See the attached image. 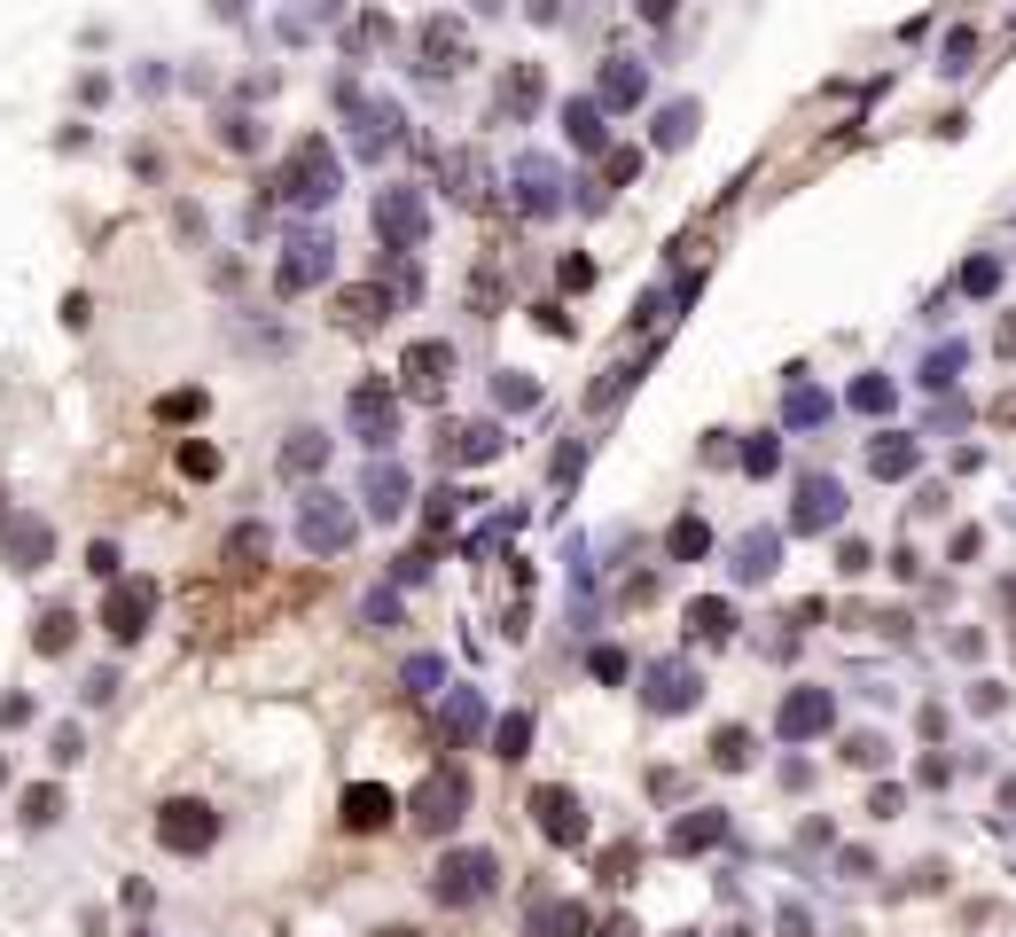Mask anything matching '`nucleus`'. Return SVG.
<instances>
[{"label": "nucleus", "instance_id": "1", "mask_svg": "<svg viewBox=\"0 0 1016 937\" xmlns=\"http://www.w3.org/2000/svg\"><path fill=\"white\" fill-rule=\"evenodd\" d=\"M290 204H328L336 188H345V164H336V149L321 141V133H305L298 149H290V164H282V181H274Z\"/></svg>", "mask_w": 1016, "mask_h": 937}, {"label": "nucleus", "instance_id": "2", "mask_svg": "<svg viewBox=\"0 0 1016 937\" xmlns=\"http://www.w3.org/2000/svg\"><path fill=\"white\" fill-rule=\"evenodd\" d=\"M353 532H360V516L336 492H305V508H298V540L313 547V555H345L353 547Z\"/></svg>", "mask_w": 1016, "mask_h": 937}, {"label": "nucleus", "instance_id": "3", "mask_svg": "<svg viewBox=\"0 0 1016 937\" xmlns=\"http://www.w3.org/2000/svg\"><path fill=\"white\" fill-rule=\"evenodd\" d=\"M422 235H431V204H422V188H383L376 196V242L383 250H422Z\"/></svg>", "mask_w": 1016, "mask_h": 937}, {"label": "nucleus", "instance_id": "4", "mask_svg": "<svg viewBox=\"0 0 1016 937\" xmlns=\"http://www.w3.org/2000/svg\"><path fill=\"white\" fill-rule=\"evenodd\" d=\"M493 883H500V860H493V851H446L439 875H431V891H439L446 906H477Z\"/></svg>", "mask_w": 1016, "mask_h": 937}, {"label": "nucleus", "instance_id": "5", "mask_svg": "<svg viewBox=\"0 0 1016 937\" xmlns=\"http://www.w3.org/2000/svg\"><path fill=\"white\" fill-rule=\"evenodd\" d=\"M328 266H336V242L328 235H290L282 242V266H274V290L282 297H305L313 282H328Z\"/></svg>", "mask_w": 1016, "mask_h": 937}, {"label": "nucleus", "instance_id": "6", "mask_svg": "<svg viewBox=\"0 0 1016 937\" xmlns=\"http://www.w3.org/2000/svg\"><path fill=\"white\" fill-rule=\"evenodd\" d=\"M446 383H454V345H446V336L407 345V360H399V391L407 399H446Z\"/></svg>", "mask_w": 1016, "mask_h": 937}, {"label": "nucleus", "instance_id": "7", "mask_svg": "<svg viewBox=\"0 0 1016 937\" xmlns=\"http://www.w3.org/2000/svg\"><path fill=\"white\" fill-rule=\"evenodd\" d=\"M696 696H704V679H696V664H689V656H657V664L641 672V704H649V711H664V719H672V711H689Z\"/></svg>", "mask_w": 1016, "mask_h": 937}, {"label": "nucleus", "instance_id": "8", "mask_svg": "<svg viewBox=\"0 0 1016 937\" xmlns=\"http://www.w3.org/2000/svg\"><path fill=\"white\" fill-rule=\"evenodd\" d=\"M829 727H836V696L829 688H790L782 711H775V734L782 742H821Z\"/></svg>", "mask_w": 1016, "mask_h": 937}, {"label": "nucleus", "instance_id": "9", "mask_svg": "<svg viewBox=\"0 0 1016 937\" xmlns=\"http://www.w3.org/2000/svg\"><path fill=\"white\" fill-rule=\"evenodd\" d=\"M149 618H156V586L149 578H110V602H102V625H110V641H141L149 633Z\"/></svg>", "mask_w": 1016, "mask_h": 937}, {"label": "nucleus", "instance_id": "10", "mask_svg": "<svg viewBox=\"0 0 1016 937\" xmlns=\"http://www.w3.org/2000/svg\"><path fill=\"white\" fill-rule=\"evenodd\" d=\"M212 836H219V813L196 805V797H173V805L156 813V843H164V851H204Z\"/></svg>", "mask_w": 1016, "mask_h": 937}, {"label": "nucleus", "instance_id": "11", "mask_svg": "<svg viewBox=\"0 0 1016 937\" xmlns=\"http://www.w3.org/2000/svg\"><path fill=\"white\" fill-rule=\"evenodd\" d=\"M345 414H353V431H360V438L383 454V446H391V431H399V391L368 375V383L353 391V406H345Z\"/></svg>", "mask_w": 1016, "mask_h": 937}, {"label": "nucleus", "instance_id": "12", "mask_svg": "<svg viewBox=\"0 0 1016 937\" xmlns=\"http://www.w3.org/2000/svg\"><path fill=\"white\" fill-rule=\"evenodd\" d=\"M462 805H469V782H462V774H431V782L414 789V805H407V813H414V828L446 836V828L462 820Z\"/></svg>", "mask_w": 1016, "mask_h": 937}, {"label": "nucleus", "instance_id": "13", "mask_svg": "<svg viewBox=\"0 0 1016 937\" xmlns=\"http://www.w3.org/2000/svg\"><path fill=\"white\" fill-rule=\"evenodd\" d=\"M844 524V484L836 477H806L798 508H790V532H836Z\"/></svg>", "mask_w": 1016, "mask_h": 937}, {"label": "nucleus", "instance_id": "14", "mask_svg": "<svg viewBox=\"0 0 1016 937\" xmlns=\"http://www.w3.org/2000/svg\"><path fill=\"white\" fill-rule=\"evenodd\" d=\"M508 181H517V204H525L532 219H548V211L563 204V173H555L548 156H517V164H508Z\"/></svg>", "mask_w": 1016, "mask_h": 937}, {"label": "nucleus", "instance_id": "15", "mask_svg": "<svg viewBox=\"0 0 1016 937\" xmlns=\"http://www.w3.org/2000/svg\"><path fill=\"white\" fill-rule=\"evenodd\" d=\"M414 47H422V70H446V78L469 63V32H462L454 17H431V24L414 32Z\"/></svg>", "mask_w": 1016, "mask_h": 937}, {"label": "nucleus", "instance_id": "16", "mask_svg": "<svg viewBox=\"0 0 1016 937\" xmlns=\"http://www.w3.org/2000/svg\"><path fill=\"white\" fill-rule=\"evenodd\" d=\"M500 454V431L493 422H462V431H439V461L446 469H485Z\"/></svg>", "mask_w": 1016, "mask_h": 937}, {"label": "nucleus", "instance_id": "17", "mask_svg": "<svg viewBox=\"0 0 1016 937\" xmlns=\"http://www.w3.org/2000/svg\"><path fill=\"white\" fill-rule=\"evenodd\" d=\"M399 820V797L383 789V782H353L345 789V828L353 836H376V828H391Z\"/></svg>", "mask_w": 1016, "mask_h": 937}, {"label": "nucleus", "instance_id": "18", "mask_svg": "<svg viewBox=\"0 0 1016 937\" xmlns=\"http://www.w3.org/2000/svg\"><path fill=\"white\" fill-rule=\"evenodd\" d=\"M532 813H540V836L548 843H586V813L571 789H532Z\"/></svg>", "mask_w": 1016, "mask_h": 937}, {"label": "nucleus", "instance_id": "19", "mask_svg": "<svg viewBox=\"0 0 1016 937\" xmlns=\"http://www.w3.org/2000/svg\"><path fill=\"white\" fill-rule=\"evenodd\" d=\"M439 734L462 750V742H477L485 734V696L477 688H446V704H439Z\"/></svg>", "mask_w": 1016, "mask_h": 937}, {"label": "nucleus", "instance_id": "20", "mask_svg": "<svg viewBox=\"0 0 1016 937\" xmlns=\"http://www.w3.org/2000/svg\"><path fill=\"white\" fill-rule=\"evenodd\" d=\"M641 95H649V70H641V63H626V55H610V63H603L595 102H603V110H634Z\"/></svg>", "mask_w": 1016, "mask_h": 937}, {"label": "nucleus", "instance_id": "21", "mask_svg": "<svg viewBox=\"0 0 1016 937\" xmlns=\"http://www.w3.org/2000/svg\"><path fill=\"white\" fill-rule=\"evenodd\" d=\"M782 570V532H743L735 540V578L758 586V578H775Z\"/></svg>", "mask_w": 1016, "mask_h": 937}, {"label": "nucleus", "instance_id": "22", "mask_svg": "<svg viewBox=\"0 0 1016 937\" xmlns=\"http://www.w3.org/2000/svg\"><path fill=\"white\" fill-rule=\"evenodd\" d=\"M360 500H368V516H383V524L407 516V469H399V461H376L368 484H360Z\"/></svg>", "mask_w": 1016, "mask_h": 937}, {"label": "nucleus", "instance_id": "23", "mask_svg": "<svg viewBox=\"0 0 1016 937\" xmlns=\"http://www.w3.org/2000/svg\"><path fill=\"white\" fill-rule=\"evenodd\" d=\"M0 547H9V563H17V570H40L55 540H47V524H40V516H9V524H0Z\"/></svg>", "mask_w": 1016, "mask_h": 937}, {"label": "nucleus", "instance_id": "24", "mask_svg": "<svg viewBox=\"0 0 1016 937\" xmlns=\"http://www.w3.org/2000/svg\"><path fill=\"white\" fill-rule=\"evenodd\" d=\"M540 63H508V78H500V118H532L540 110Z\"/></svg>", "mask_w": 1016, "mask_h": 937}, {"label": "nucleus", "instance_id": "25", "mask_svg": "<svg viewBox=\"0 0 1016 937\" xmlns=\"http://www.w3.org/2000/svg\"><path fill=\"white\" fill-rule=\"evenodd\" d=\"M321 469H328V438H321V431H290V438H282V477L305 484V477H321Z\"/></svg>", "mask_w": 1016, "mask_h": 937}, {"label": "nucleus", "instance_id": "26", "mask_svg": "<svg viewBox=\"0 0 1016 937\" xmlns=\"http://www.w3.org/2000/svg\"><path fill=\"white\" fill-rule=\"evenodd\" d=\"M915 461H922V446H915L907 431H884V438L868 446V469H876V477H915Z\"/></svg>", "mask_w": 1016, "mask_h": 937}, {"label": "nucleus", "instance_id": "27", "mask_svg": "<svg viewBox=\"0 0 1016 937\" xmlns=\"http://www.w3.org/2000/svg\"><path fill=\"white\" fill-rule=\"evenodd\" d=\"M664 555H672V563H704V555H712V524H704V516H672Z\"/></svg>", "mask_w": 1016, "mask_h": 937}, {"label": "nucleus", "instance_id": "28", "mask_svg": "<svg viewBox=\"0 0 1016 937\" xmlns=\"http://www.w3.org/2000/svg\"><path fill=\"white\" fill-rule=\"evenodd\" d=\"M735 633V610L720 602V593H704V602H689V641H727Z\"/></svg>", "mask_w": 1016, "mask_h": 937}, {"label": "nucleus", "instance_id": "29", "mask_svg": "<svg viewBox=\"0 0 1016 937\" xmlns=\"http://www.w3.org/2000/svg\"><path fill=\"white\" fill-rule=\"evenodd\" d=\"M720 836H727V813H720V805H696L681 828H672V843H681V851H704V843H720Z\"/></svg>", "mask_w": 1016, "mask_h": 937}, {"label": "nucleus", "instance_id": "30", "mask_svg": "<svg viewBox=\"0 0 1016 937\" xmlns=\"http://www.w3.org/2000/svg\"><path fill=\"white\" fill-rule=\"evenodd\" d=\"M532 937H586V914L563 906V898H540L532 906Z\"/></svg>", "mask_w": 1016, "mask_h": 937}, {"label": "nucleus", "instance_id": "31", "mask_svg": "<svg viewBox=\"0 0 1016 937\" xmlns=\"http://www.w3.org/2000/svg\"><path fill=\"white\" fill-rule=\"evenodd\" d=\"M563 126H571V149L603 156V102H571V110H563Z\"/></svg>", "mask_w": 1016, "mask_h": 937}, {"label": "nucleus", "instance_id": "32", "mask_svg": "<svg viewBox=\"0 0 1016 937\" xmlns=\"http://www.w3.org/2000/svg\"><path fill=\"white\" fill-rule=\"evenodd\" d=\"M446 181H454V196H462V204H485V164H477L469 149H454V156H446Z\"/></svg>", "mask_w": 1016, "mask_h": 937}, {"label": "nucleus", "instance_id": "33", "mask_svg": "<svg viewBox=\"0 0 1016 937\" xmlns=\"http://www.w3.org/2000/svg\"><path fill=\"white\" fill-rule=\"evenodd\" d=\"M782 414L798 422V431H813V422H829V391H813V383H790V399H782Z\"/></svg>", "mask_w": 1016, "mask_h": 937}, {"label": "nucleus", "instance_id": "34", "mask_svg": "<svg viewBox=\"0 0 1016 937\" xmlns=\"http://www.w3.org/2000/svg\"><path fill=\"white\" fill-rule=\"evenodd\" d=\"M227 563H235V570H259V563H267V532H259V524H235V532H227Z\"/></svg>", "mask_w": 1016, "mask_h": 937}, {"label": "nucleus", "instance_id": "35", "mask_svg": "<svg viewBox=\"0 0 1016 937\" xmlns=\"http://www.w3.org/2000/svg\"><path fill=\"white\" fill-rule=\"evenodd\" d=\"M493 750H500V758H525V750H532V711L493 719Z\"/></svg>", "mask_w": 1016, "mask_h": 937}, {"label": "nucleus", "instance_id": "36", "mask_svg": "<svg viewBox=\"0 0 1016 937\" xmlns=\"http://www.w3.org/2000/svg\"><path fill=\"white\" fill-rule=\"evenodd\" d=\"M399 688H414V696H439V688H446V656H407Z\"/></svg>", "mask_w": 1016, "mask_h": 937}, {"label": "nucleus", "instance_id": "37", "mask_svg": "<svg viewBox=\"0 0 1016 937\" xmlns=\"http://www.w3.org/2000/svg\"><path fill=\"white\" fill-rule=\"evenodd\" d=\"M696 133V102H664V118H657V149H681Z\"/></svg>", "mask_w": 1016, "mask_h": 937}, {"label": "nucleus", "instance_id": "38", "mask_svg": "<svg viewBox=\"0 0 1016 937\" xmlns=\"http://www.w3.org/2000/svg\"><path fill=\"white\" fill-rule=\"evenodd\" d=\"M493 406H500V414H525V406H540V383H532V375H500V383H493Z\"/></svg>", "mask_w": 1016, "mask_h": 937}, {"label": "nucleus", "instance_id": "39", "mask_svg": "<svg viewBox=\"0 0 1016 937\" xmlns=\"http://www.w3.org/2000/svg\"><path fill=\"white\" fill-rule=\"evenodd\" d=\"M712 765L743 774V765H750V734H743V727H720V734H712Z\"/></svg>", "mask_w": 1016, "mask_h": 937}, {"label": "nucleus", "instance_id": "40", "mask_svg": "<svg viewBox=\"0 0 1016 937\" xmlns=\"http://www.w3.org/2000/svg\"><path fill=\"white\" fill-rule=\"evenodd\" d=\"M383 313H391L383 282H376V290H345V320H353V328H368V320H383Z\"/></svg>", "mask_w": 1016, "mask_h": 937}, {"label": "nucleus", "instance_id": "41", "mask_svg": "<svg viewBox=\"0 0 1016 937\" xmlns=\"http://www.w3.org/2000/svg\"><path fill=\"white\" fill-rule=\"evenodd\" d=\"M71 641H78V618H71V610H47V618H40V656H63Z\"/></svg>", "mask_w": 1016, "mask_h": 937}, {"label": "nucleus", "instance_id": "42", "mask_svg": "<svg viewBox=\"0 0 1016 937\" xmlns=\"http://www.w3.org/2000/svg\"><path fill=\"white\" fill-rule=\"evenodd\" d=\"M962 360H970L962 345H947V352H930V368H922V383H930V391H947V383L962 375Z\"/></svg>", "mask_w": 1016, "mask_h": 937}, {"label": "nucleus", "instance_id": "43", "mask_svg": "<svg viewBox=\"0 0 1016 937\" xmlns=\"http://www.w3.org/2000/svg\"><path fill=\"white\" fill-rule=\"evenodd\" d=\"M743 469H750V477H775V469H782V438H750V446H743Z\"/></svg>", "mask_w": 1016, "mask_h": 937}, {"label": "nucleus", "instance_id": "44", "mask_svg": "<svg viewBox=\"0 0 1016 937\" xmlns=\"http://www.w3.org/2000/svg\"><path fill=\"white\" fill-rule=\"evenodd\" d=\"M962 290H970V297H993V290H1001V259H970V266H962Z\"/></svg>", "mask_w": 1016, "mask_h": 937}, {"label": "nucleus", "instance_id": "45", "mask_svg": "<svg viewBox=\"0 0 1016 937\" xmlns=\"http://www.w3.org/2000/svg\"><path fill=\"white\" fill-rule=\"evenodd\" d=\"M853 406H861V414H891V383H884V375H861V383H853Z\"/></svg>", "mask_w": 1016, "mask_h": 937}, {"label": "nucleus", "instance_id": "46", "mask_svg": "<svg viewBox=\"0 0 1016 937\" xmlns=\"http://www.w3.org/2000/svg\"><path fill=\"white\" fill-rule=\"evenodd\" d=\"M634 173H641V149H603V181L610 188H626Z\"/></svg>", "mask_w": 1016, "mask_h": 937}, {"label": "nucleus", "instance_id": "47", "mask_svg": "<svg viewBox=\"0 0 1016 937\" xmlns=\"http://www.w3.org/2000/svg\"><path fill=\"white\" fill-rule=\"evenodd\" d=\"M156 414H164V422H196V414H204V391H164Z\"/></svg>", "mask_w": 1016, "mask_h": 937}, {"label": "nucleus", "instance_id": "48", "mask_svg": "<svg viewBox=\"0 0 1016 937\" xmlns=\"http://www.w3.org/2000/svg\"><path fill=\"white\" fill-rule=\"evenodd\" d=\"M181 469H188V477H219V446L188 438V446H181Z\"/></svg>", "mask_w": 1016, "mask_h": 937}, {"label": "nucleus", "instance_id": "49", "mask_svg": "<svg viewBox=\"0 0 1016 937\" xmlns=\"http://www.w3.org/2000/svg\"><path fill=\"white\" fill-rule=\"evenodd\" d=\"M899 805H907L899 782H876V789H868V813H876V820H899Z\"/></svg>", "mask_w": 1016, "mask_h": 937}, {"label": "nucleus", "instance_id": "50", "mask_svg": "<svg viewBox=\"0 0 1016 937\" xmlns=\"http://www.w3.org/2000/svg\"><path fill=\"white\" fill-rule=\"evenodd\" d=\"M626 868H641V851L634 843H610L603 851V883H626Z\"/></svg>", "mask_w": 1016, "mask_h": 937}, {"label": "nucleus", "instance_id": "51", "mask_svg": "<svg viewBox=\"0 0 1016 937\" xmlns=\"http://www.w3.org/2000/svg\"><path fill=\"white\" fill-rule=\"evenodd\" d=\"M970 55H977V40H970V32H947V47H939V63H947V70H970Z\"/></svg>", "mask_w": 1016, "mask_h": 937}, {"label": "nucleus", "instance_id": "52", "mask_svg": "<svg viewBox=\"0 0 1016 937\" xmlns=\"http://www.w3.org/2000/svg\"><path fill=\"white\" fill-rule=\"evenodd\" d=\"M55 813H63V797H55V789H32V797H24V820H32V828H47Z\"/></svg>", "mask_w": 1016, "mask_h": 937}, {"label": "nucleus", "instance_id": "53", "mask_svg": "<svg viewBox=\"0 0 1016 937\" xmlns=\"http://www.w3.org/2000/svg\"><path fill=\"white\" fill-rule=\"evenodd\" d=\"M383 40H391V17H360L353 24V47H383Z\"/></svg>", "mask_w": 1016, "mask_h": 937}, {"label": "nucleus", "instance_id": "54", "mask_svg": "<svg viewBox=\"0 0 1016 937\" xmlns=\"http://www.w3.org/2000/svg\"><path fill=\"white\" fill-rule=\"evenodd\" d=\"M922 782H930V789H947V782H954V758H947V750H930V758H922Z\"/></svg>", "mask_w": 1016, "mask_h": 937}, {"label": "nucleus", "instance_id": "55", "mask_svg": "<svg viewBox=\"0 0 1016 937\" xmlns=\"http://www.w3.org/2000/svg\"><path fill=\"white\" fill-rule=\"evenodd\" d=\"M844 758H853V765H876V758H884V734H853V742H844Z\"/></svg>", "mask_w": 1016, "mask_h": 937}, {"label": "nucleus", "instance_id": "56", "mask_svg": "<svg viewBox=\"0 0 1016 937\" xmlns=\"http://www.w3.org/2000/svg\"><path fill=\"white\" fill-rule=\"evenodd\" d=\"M87 570H95V578H118V547L95 540V547H87Z\"/></svg>", "mask_w": 1016, "mask_h": 937}, {"label": "nucleus", "instance_id": "57", "mask_svg": "<svg viewBox=\"0 0 1016 937\" xmlns=\"http://www.w3.org/2000/svg\"><path fill=\"white\" fill-rule=\"evenodd\" d=\"M868 563H876V555H868V547H861V540H844V555H836V570H844V578H861V570H868Z\"/></svg>", "mask_w": 1016, "mask_h": 937}, {"label": "nucleus", "instance_id": "58", "mask_svg": "<svg viewBox=\"0 0 1016 937\" xmlns=\"http://www.w3.org/2000/svg\"><path fill=\"white\" fill-rule=\"evenodd\" d=\"M368 625H399V593H368Z\"/></svg>", "mask_w": 1016, "mask_h": 937}, {"label": "nucleus", "instance_id": "59", "mask_svg": "<svg viewBox=\"0 0 1016 937\" xmlns=\"http://www.w3.org/2000/svg\"><path fill=\"white\" fill-rule=\"evenodd\" d=\"M454 500H462V492H446V484L431 492V532H446V524H454Z\"/></svg>", "mask_w": 1016, "mask_h": 937}, {"label": "nucleus", "instance_id": "60", "mask_svg": "<svg viewBox=\"0 0 1016 937\" xmlns=\"http://www.w3.org/2000/svg\"><path fill=\"white\" fill-rule=\"evenodd\" d=\"M555 282H563V290H586V282H595V266H586V259H563Z\"/></svg>", "mask_w": 1016, "mask_h": 937}, {"label": "nucleus", "instance_id": "61", "mask_svg": "<svg viewBox=\"0 0 1016 937\" xmlns=\"http://www.w3.org/2000/svg\"><path fill=\"white\" fill-rule=\"evenodd\" d=\"M586 664H595V679H626V656H618V649H595Z\"/></svg>", "mask_w": 1016, "mask_h": 937}, {"label": "nucleus", "instance_id": "62", "mask_svg": "<svg viewBox=\"0 0 1016 937\" xmlns=\"http://www.w3.org/2000/svg\"><path fill=\"white\" fill-rule=\"evenodd\" d=\"M78 750H87V742H78V727H55V750H47V758H55V765H71Z\"/></svg>", "mask_w": 1016, "mask_h": 937}, {"label": "nucleus", "instance_id": "63", "mask_svg": "<svg viewBox=\"0 0 1016 937\" xmlns=\"http://www.w3.org/2000/svg\"><path fill=\"white\" fill-rule=\"evenodd\" d=\"M634 9H641L649 24H664V17H672V0H634Z\"/></svg>", "mask_w": 1016, "mask_h": 937}, {"label": "nucleus", "instance_id": "64", "mask_svg": "<svg viewBox=\"0 0 1016 937\" xmlns=\"http://www.w3.org/2000/svg\"><path fill=\"white\" fill-rule=\"evenodd\" d=\"M376 937H414V929H376Z\"/></svg>", "mask_w": 1016, "mask_h": 937}]
</instances>
